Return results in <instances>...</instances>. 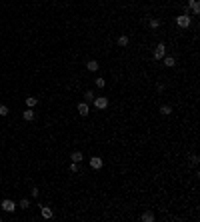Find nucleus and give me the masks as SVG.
<instances>
[{"mask_svg": "<svg viewBox=\"0 0 200 222\" xmlns=\"http://www.w3.org/2000/svg\"><path fill=\"white\" fill-rule=\"evenodd\" d=\"M176 24H178L180 28H188V26H190V16H188V14L178 16V18H176Z\"/></svg>", "mask_w": 200, "mask_h": 222, "instance_id": "nucleus-3", "label": "nucleus"}, {"mask_svg": "<svg viewBox=\"0 0 200 222\" xmlns=\"http://www.w3.org/2000/svg\"><path fill=\"white\" fill-rule=\"evenodd\" d=\"M186 8H190L192 10V14H200V4H198V0H188V6Z\"/></svg>", "mask_w": 200, "mask_h": 222, "instance_id": "nucleus-7", "label": "nucleus"}, {"mask_svg": "<svg viewBox=\"0 0 200 222\" xmlns=\"http://www.w3.org/2000/svg\"><path fill=\"white\" fill-rule=\"evenodd\" d=\"M96 86H98V88H104V86H106V80H104V78H96Z\"/></svg>", "mask_w": 200, "mask_h": 222, "instance_id": "nucleus-20", "label": "nucleus"}, {"mask_svg": "<svg viewBox=\"0 0 200 222\" xmlns=\"http://www.w3.org/2000/svg\"><path fill=\"white\" fill-rule=\"evenodd\" d=\"M0 220H2V216H0Z\"/></svg>", "mask_w": 200, "mask_h": 222, "instance_id": "nucleus-24", "label": "nucleus"}, {"mask_svg": "<svg viewBox=\"0 0 200 222\" xmlns=\"http://www.w3.org/2000/svg\"><path fill=\"white\" fill-rule=\"evenodd\" d=\"M118 46H128V36H120L118 38Z\"/></svg>", "mask_w": 200, "mask_h": 222, "instance_id": "nucleus-17", "label": "nucleus"}, {"mask_svg": "<svg viewBox=\"0 0 200 222\" xmlns=\"http://www.w3.org/2000/svg\"><path fill=\"white\" fill-rule=\"evenodd\" d=\"M164 54H166V46H164V42H158L154 48V60H162Z\"/></svg>", "mask_w": 200, "mask_h": 222, "instance_id": "nucleus-1", "label": "nucleus"}, {"mask_svg": "<svg viewBox=\"0 0 200 222\" xmlns=\"http://www.w3.org/2000/svg\"><path fill=\"white\" fill-rule=\"evenodd\" d=\"M88 112H90V104L80 102V104H78V114H80V116H88Z\"/></svg>", "mask_w": 200, "mask_h": 222, "instance_id": "nucleus-6", "label": "nucleus"}, {"mask_svg": "<svg viewBox=\"0 0 200 222\" xmlns=\"http://www.w3.org/2000/svg\"><path fill=\"white\" fill-rule=\"evenodd\" d=\"M40 214H42V218L50 220V218L54 216V212H52V208H48V206H44V204H40Z\"/></svg>", "mask_w": 200, "mask_h": 222, "instance_id": "nucleus-5", "label": "nucleus"}, {"mask_svg": "<svg viewBox=\"0 0 200 222\" xmlns=\"http://www.w3.org/2000/svg\"><path fill=\"white\" fill-rule=\"evenodd\" d=\"M90 166L94 170H100L102 168V158H100V156H92V158H90Z\"/></svg>", "mask_w": 200, "mask_h": 222, "instance_id": "nucleus-8", "label": "nucleus"}, {"mask_svg": "<svg viewBox=\"0 0 200 222\" xmlns=\"http://www.w3.org/2000/svg\"><path fill=\"white\" fill-rule=\"evenodd\" d=\"M82 158H84V156H82V152H80V150H74L70 154V160L72 162H78V164H80V160H82Z\"/></svg>", "mask_w": 200, "mask_h": 222, "instance_id": "nucleus-10", "label": "nucleus"}, {"mask_svg": "<svg viewBox=\"0 0 200 222\" xmlns=\"http://www.w3.org/2000/svg\"><path fill=\"white\" fill-rule=\"evenodd\" d=\"M92 102H94V106H96V108H100V110L108 106V98H106V96H96Z\"/></svg>", "mask_w": 200, "mask_h": 222, "instance_id": "nucleus-4", "label": "nucleus"}, {"mask_svg": "<svg viewBox=\"0 0 200 222\" xmlns=\"http://www.w3.org/2000/svg\"><path fill=\"white\" fill-rule=\"evenodd\" d=\"M36 104H38V98H34V96H26V108H34Z\"/></svg>", "mask_w": 200, "mask_h": 222, "instance_id": "nucleus-14", "label": "nucleus"}, {"mask_svg": "<svg viewBox=\"0 0 200 222\" xmlns=\"http://www.w3.org/2000/svg\"><path fill=\"white\" fill-rule=\"evenodd\" d=\"M140 220H142V222H154V220H156V216L152 214L150 210H148V212H144V214L140 216Z\"/></svg>", "mask_w": 200, "mask_h": 222, "instance_id": "nucleus-9", "label": "nucleus"}, {"mask_svg": "<svg viewBox=\"0 0 200 222\" xmlns=\"http://www.w3.org/2000/svg\"><path fill=\"white\" fill-rule=\"evenodd\" d=\"M190 164H194V166L198 164V156H196V154H192V156H190Z\"/></svg>", "mask_w": 200, "mask_h": 222, "instance_id": "nucleus-23", "label": "nucleus"}, {"mask_svg": "<svg viewBox=\"0 0 200 222\" xmlns=\"http://www.w3.org/2000/svg\"><path fill=\"white\" fill-rule=\"evenodd\" d=\"M86 68H88L90 72L98 70V62H96V60H88V62H86Z\"/></svg>", "mask_w": 200, "mask_h": 222, "instance_id": "nucleus-15", "label": "nucleus"}, {"mask_svg": "<svg viewBox=\"0 0 200 222\" xmlns=\"http://www.w3.org/2000/svg\"><path fill=\"white\" fill-rule=\"evenodd\" d=\"M70 172H78V162H72L70 164Z\"/></svg>", "mask_w": 200, "mask_h": 222, "instance_id": "nucleus-21", "label": "nucleus"}, {"mask_svg": "<svg viewBox=\"0 0 200 222\" xmlns=\"http://www.w3.org/2000/svg\"><path fill=\"white\" fill-rule=\"evenodd\" d=\"M22 118H24L26 122L34 120V112H32V108H26V110H24V112H22Z\"/></svg>", "mask_w": 200, "mask_h": 222, "instance_id": "nucleus-11", "label": "nucleus"}, {"mask_svg": "<svg viewBox=\"0 0 200 222\" xmlns=\"http://www.w3.org/2000/svg\"><path fill=\"white\" fill-rule=\"evenodd\" d=\"M6 114H8V108H6V106H0V116H6Z\"/></svg>", "mask_w": 200, "mask_h": 222, "instance_id": "nucleus-22", "label": "nucleus"}, {"mask_svg": "<svg viewBox=\"0 0 200 222\" xmlns=\"http://www.w3.org/2000/svg\"><path fill=\"white\" fill-rule=\"evenodd\" d=\"M162 60H164V66H166V68H172V66H176V60H174L172 56H164Z\"/></svg>", "mask_w": 200, "mask_h": 222, "instance_id": "nucleus-13", "label": "nucleus"}, {"mask_svg": "<svg viewBox=\"0 0 200 222\" xmlns=\"http://www.w3.org/2000/svg\"><path fill=\"white\" fill-rule=\"evenodd\" d=\"M20 208H30V202H28V198H22V200H20Z\"/></svg>", "mask_w": 200, "mask_h": 222, "instance_id": "nucleus-19", "label": "nucleus"}, {"mask_svg": "<svg viewBox=\"0 0 200 222\" xmlns=\"http://www.w3.org/2000/svg\"><path fill=\"white\" fill-rule=\"evenodd\" d=\"M2 210L14 212V210H16V202H14V200H10V198H4V200H2Z\"/></svg>", "mask_w": 200, "mask_h": 222, "instance_id": "nucleus-2", "label": "nucleus"}, {"mask_svg": "<svg viewBox=\"0 0 200 222\" xmlns=\"http://www.w3.org/2000/svg\"><path fill=\"white\" fill-rule=\"evenodd\" d=\"M160 114H162V116L172 114V106H170V104H162V106H160Z\"/></svg>", "mask_w": 200, "mask_h": 222, "instance_id": "nucleus-12", "label": "nucleus"}, {"mask_svg": "<svg viewBox=\"0 0 200 222\" xmlns=\"http://www.w3.org/2000/svg\"><path fill=\"white\" fill-rule=\"evenodd\" d=\"M92 100H94V94H92V90H86V92H84V102H86V104H90Z\"/></svg>", "mask_w": 200, "mask_h": 222, "instance_id": "nucleus-16", "label": "nucleus"}, {"mask_svg": "<svg viewBox=\"0 0 200 222\" xmlns=\"http://www.w3.org/2000/svg\"><path fill=\"white\" fill-rule=\"evenodd\" d=\"M148 24H150V28H158V26H160V20H158V18H152Z\"/></svg>", "mask_w": 200, "mask_h": 222, "instance_id": "nucleus-18", "label": "nucleus"}]
</instances>
